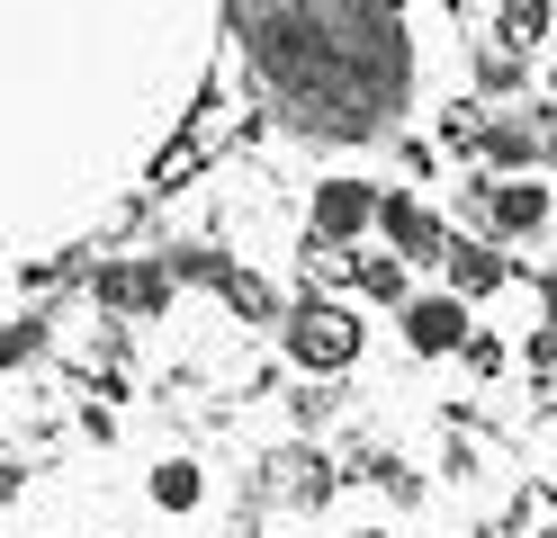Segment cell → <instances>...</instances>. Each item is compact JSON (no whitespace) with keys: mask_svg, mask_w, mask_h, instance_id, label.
I'll list each match as a JSON object with an SVG mask.
<instances>
[{"mask_svg":"<svg viewBox=\"0 0 557 538\" xmlns=\"http://www.w3.org/2000/svg\"><path fill=\"white\" fill-rule=\"evenodd\" d=\"M278 341H288V359H297L306 377H342L369 333H360V314L342 305V297H297L288 314H278Z\"/></svg>","mask_w":557,"mask_h":538,"instance_id":"6da1fadb","label":"cell"},{"mask_svg":"<svg viewBox=\"0 0 557 538\" xmlns=\"http://www.w3.org/2000/svg\"><path fill=\"white\" fill-rule=\"evenodd\" d=\"M171 278L162 270V251H109V261L90 270V297H99V314H117V323H153L162 305H171Z\"/></svg>","mask_w":557,"mask_h":538,"instance_id":"7a4b0ae2","label":"cell"},{"mask_svg":"<svg viewBox=\"0 0 557 538\" xmlns=\"http://www.w3.org/2000/svg\"><path fill=\"white\" fill-rule=\"evenodd\" d=\"M396 323H405V350L413 359H449V350H468V333H476L468 297H449V287H441V297H405Z\"/></svg>","mask_w":557,"mask_h":538,"instance_id":"3957f363","label":"cell"},{"mask_svg":"<svg viewBox=\"0 0 557 538\" xmlns=\"http://www.w3.org/2000/svg\"><path fill=\"white\" fill-rule=\"evenodd\" d=\"M377 242H387L396 261L413 270V261H441V251H449V225H441V215H432L423 198L387 189V198H377Z\"/></svg>","mask_w":557,"mask_h":538,"instance_id":"277c9868","label":"cell"},{"mask_svg":"<svg viewBox=\"0 0 557 538\" xmlns=\"http://www.w3.org/2000/svg\"><path fill=\"white\" fill-rule=\"evenodd\" d=\"M476 153L495 171H531L548 153V117H540V108H495V117L476 126Z\"/></svg>","mask_w":557,"mask_h":538,"instance_id":"5b68a950","label":"cell"},{"mask_svg":"<svg viewBox=\"0 0 557 538\" xmlns=\"http://www.w3.org/2000/svg\"><path fill=\"white\" fill-rule=\"evenodd\" d=\"M369 225H377V189H369V179H351V171L315 179V234L324 242H360Z\"/></svg>","mask_w":557,"mask_h":538,"instance_id":"8992f818","label":"cell"},{"mask_svg":"<svg viewBox=\"0 0 557 538\" xmlns=\"http://www.w3.org/2000/svg\"><path fill=\"white\" fill-rule=\"evenodd\" d=\"M441 270H449V297H495V287L512 278V261H504V251L495 242H485V234H449V251H441Z\"/></svg>","mask_w":557,"mask_h":538,"instance_id":"52a82bcc","label":"cell"},{"mask_svg":"<svg viewBox=\"0 0 557 538\" xmlns=\"http://www.w3.org/2000/svg\"><path fill=\"white\" fill-rule=\"evenodd\" d=\"M540 225H548L540 179H495V189H485V234H540Z\"/></svg>","mask_w":557,"mask_h":538,"instance_id":"ba28073f","label":"cell"},{"mask_svg":"<svg viewBox=\"0 0 557 538\" xmlns=\"http://www.w3.org/2000/svg\"><path fill=\"white\" fill-rule=\"evenodd\" d=\"M351 287H360L369 305H405V297H413V270L396 261V251H360V261H351Z\"/></svg>","mask_w":557,"mask_h":538,"instance_id":"9c48e42d","label":"cell"},{"mask_svg":"<svg viewBox=\"0 0 557 538\" xmlns=\"http://www.w3.org/2000/svg\"><path fill=\"white\" fill-rule=\"evenodd\" d=\"M54 350V314H10L0 323V368H37Z\"/></svg>","mask_w":557,"mask_h":538,"instance_id":"30bf717a","label":"cell"},{"mask_svg":"<svg viewBox=\"0 0 557 538\" xmlns=\"http://www.w3.org/2000/svg\"><path fill=\"white\" fill-rule=\"evenodd\" d=\"M153 502H162V512H198V502H207V476H198L189 458H162V466H153Z\"/></svg>","mask_w":557,"mask_h":538,"instance_id":"8fae6325","label":"cell"},{"mask_svg":"<svg viewBox=\"0 0 557 538\" xmlns=\"http://www.w3.org/2000/svg\"><path fill=\"white\" fill-rule=\"evenodd\" d=\"M216 297L234 305V314H252V323H278V297H270V278H252V270H225V287Z\"/></svg>","mask_w":557,"mask_h":538,"instance_id":"7c38bea8","label":"cell"},{"mask_svg":"<svg viewBox=\"0 0 557 538\" xmlns=\"http://www.w3.org/2000/svg\"><path fill=\"white\" fill-rule=\"evenodd\" d=\"M162 270H171V278H207V287H225L234 261H225V251H207V242H181V251H162Z\"/></svg>","mask_w":557,"mask_h":538,"instance_id":"4fadbf2b","label":"cell"},{"mask_svg":"<svg viewBox=\"0 0 557 538\" xmlns=\"http://www.w3.org/2000/svg\"><path fill=\"white\" fill-rule=\"evenodd\" d=\"M548 18H557V0H504V36L512 46H540Z\"/></svg>","mask_w":557,"mask_h":538,"instance_id":"5bb4252c","label":"cell"},{"mask_svg":"<svg viewBox=\"0 0 557 538\" xmlns=\"http://www.w3.org/2000/svg\"><path fill=\"white\" fill-rule=\"evenodd\" d=\"M476 82L485 90H521V46H512V36H495V46L476 54Z\"/></svg>","mask_w":557,"mask_h":538,"instance_id":"9a60e30c","label":"cell"},{"mask_svg":"<svg viewBox=\"0 0 557 538\" xmlns=\"http://www.w3.org/2000/svg\"><path fill=\"white\" fill-rule=\"evenodd\" d=\"M521 359H531V377L548 386V377H557V323H540V333H531V350H521Z\"/></svg>","mask_w":557,"mask_h":538,"instance_id":"2e32d148","label":"cell"},{"mask_svg":"<svg viewBox=\"0 0 557 538\" xmlns=\"http://www.w3.org/2000/svg\"><path fill=\"white\" fill-rule=\"evenodd\" d=\"M468 368L495 377V368H504V341H495V333H468Z\"/></svg>","mask_w":557,"mask_h":538,"instance_id":"e0dca14e","label":"cell"},{"mask_svg":"<svg viewBox=\"0 0 557 538\" xmlns=\"http://www.w3.org/2000/svg\"><path fill=\"white\" fill-rule=\"evenodd\" d=\"M540 297H548V305H557V261H548V278H540Z\"/></svg>","mask_w":557,"mask_h":538,"instance_id":"ac0fdd59","label":"cell"},{"mask_svg":"<svg viewBox=\"0 0 557 538\" xmlns=\"http://www.w3.org/2000/svg\"><path fill=\"white\" fill-rule=\"evenodd\" d=\"M548 162H557V117H548Z\"/></svg>","mask_w":557,"mask_h":538,"instance_id":"d6986e66","label":"cell"},{"mask_svg":"<svg viewBox=\"0 0 557 538\" xmlns=\"http://www.w3.org/2000/svg\"><path fill=\"white\" fill-rule=\"evenodd\" d=\"M351 538H387V529H351Z\"/></svg>","mask_w":557,"mask_h":538,"instance_id":"ffe728a7","label":"cell"},{"mask_svg":"<svg viewBox=\"0 0 557 538\" xmlns=\"http://www.w3.org/2000/svg\"><path fill=\"white\" fill-rule=\"evenodd\" d=\"M548 90H557V63H548Z\"/></svg>","mask_w":557,"mask_h":538,"instance_id":"44dd1931","label":"cell"},{"mask_svg":"<svg viewBox=\"0 0 557 538\" xmlns=\"http://www.w3.org/2000/svg\"><path fill=\"white\" fill-rule=\"evenodd\" d=\"M540 538H557V529H540Z\"/></svg>","mask_w":557,"mask_h":538,"instance_id":"7402d4cb","label":"cell"}]
</instances>
